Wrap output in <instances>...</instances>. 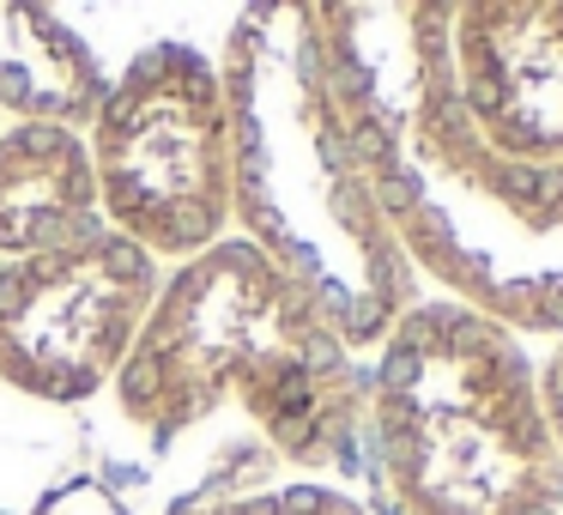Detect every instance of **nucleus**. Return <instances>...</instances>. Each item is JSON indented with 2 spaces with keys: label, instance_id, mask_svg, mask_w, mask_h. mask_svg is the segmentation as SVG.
I'll return each instance as SVG.
<instances>
[{
  "label": "nucleus",
  "instance_id": "obj_1",
  "mask_svg": "<svg viewBox=\"0 0 563 515\" xmlns=\"http://www.w3.org/2000/svg\"><path fill=\"white\" fill-rule=\"evenodd\" d=\"M321 25L406 261L497 328L563 333V164L478 146L442 86L430 7H321Z\"/></svg>",
  "mask_w": 563,
  "mask_h": 515
},
{
  "label": "nucleus",
  "instance_id": "obj_2",
  "mask_svg": "<svg viewBox=\"0 0 563 515\" xmlns=\"http://www.w3.org/2000/svg\"><path fill=\"white\" fill-rule=\"evenodd\" d=\"M231 219L352 352L382 346L412 297V261L357 152L321 7H249L224 50Z\"/></svg>",
  "mask_w": 563,
  "mask_h": 515
},
{
  "label": "nucleus",
  "instance_id": "obj_3",
  "mask_svg": "<svg viewBox=\"0 0 563 515\" xmlns=\"http://www.w3.org/2000/svg\"><path fill=\"white\" fill-rule=\"evenodd\" d=\"M115 394L152 437L243 401L285 461L328 467L352 454L369 382L321 309L255 243L224 237L158 285Z\"/></svg>",
  "mask_w": 563,
  "mask_h": 515
},
{
  "label": "nucleus",
  "instance_id": "obj_4",
  "mask_svg": "<svg viewBox=\"0 0 563 515\" xmlns=\"http://www.w3.org/2000/svg\"><path fill=\"white\" fill-rule=\"evenodd\" d=\"M364 418L394 515H563V454L521 340L478 309L412 304Z\"/></svg>",
  "mask_w": 563,
  "mask_h": 515
},
{
  "label": "nucleus",
  "instance_id": "obj_5",
  "mask_svg": "<svg viewBox=\"0 0 563 515\" xmlns=\"http://www.w3.org/2000/svg\"><path fill=\"white\" fill-rule=\"evenodd\" d=\"M98 207L152 261H195L231 224V103L195 43H152L91 116Z\"/></svg>",
  "mask_w": 563,
  "mask_h": 515
},
{
  "label": "nucleus",
  "instance_id": "obj_6",
  "mask_svg": "<svg viewBox=\"0 0 563 515\" xmlns=\"http://www.w3.org/2000/svg\"><path fill=\"white\" fill-rule=\"evenodd\" d=\"M158 285V261L115 231L0 261V382L55 406L91 401L122 376Z\"/></svg>",
  "mask_w": 563,
  "mask_h": 515
},
{
  "label": "nucleus",
  "instance_id": "obj_7",
  "mask_svg": "<svg viewBox=\"0 0 563 515\" xmlns=\"http://www.w3.org/2000/svg\"><path fill=\"white\" fill-rule=\"evenodd\" d=\"M430 37L478 146L515 164H563V0L430 7Z\"/></svg>",
  "mask_w": 563,
  "mask_h": 515
},
{
  "label": "nucleus",
  "instance_id": "obj_8",
  "mask_svg": "<svg viewBox=\"0 0 563 515\" xmlns=\"http://www.w3.org/2000/svg\"><path fill=\"white\" fill-rule=\"evenodd\" d=\"M98 219L103 207L86 134L49 122H19L0 134V261L86 243L110 231Z\"/></svg>",
  "mask_w": 563,
  "mask_h": 515
},
{
  "label": "nucleus",
  "instance_id": "obj_9",
  "mask_svg": "<svg viewBox=\"0 0 563 515\" xmlns=\"http://www.w3.org/2000/svg\"><path fill=\"white\" fill-rule=\"evenodd\" d=\"M103 79L91 43L67 25L62 13L0 0V110L19 122H49V128H91L98 116Z\"/></svg>",
  "mask_w": 563,
  "mask_h": 515
},
{
  "label": "nucleus",
  "instance_id": "obj_10",
  "mask_svg": "<svg viewBox=\"0 0 563 515\" xmlns=\"http://www.w3.org/2000/svg\"><path fill=\"white\" fill-rule=\"evenodd\" d=\"M170 515H364V509L333 485H279V491H249V497L183 503Z\"/></svg>",
  "mask_w": 563,
  "mask_h": 515
},
{
  "label": "nucleus",
  "instance_id": "obj_11",
  "mask_svg": "<svg viewBox=\"0 0 563 515\" xmlns=\"http://www.w3.org/2000/svg\"><path fill=\"white\" fill-rule=\"evenodd\" d=\"M25 515H128V509L98 485V479H74V485H62V491H49V497H37Z\"/></svg>",
  "mask_w": 563,
  "mask_h": 515
},
{
  "label": "nucleus",
  "instance_id": "obj_12",
  "mask_svg": "<svg viewBox=\"0 0 563 515\" xmlns=\"http://www.w3.org/2000/svg\"><path fill=\"white\" fill-rule=\"evenodd\" d=\"M539 401H545V418H551V437H558V454H563V352L551 358V376L539 382Z\"/></svg>",
  "mask_w": 563,
  "mask_h": 515
}]
</instances>
